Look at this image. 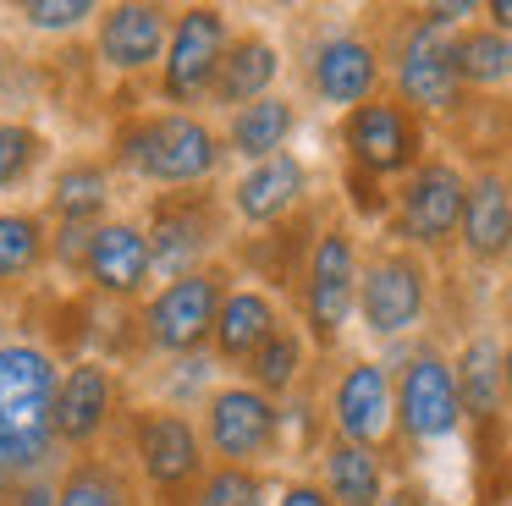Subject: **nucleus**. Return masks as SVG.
I'll list each match as a JSON object with an SVG mask.
<instances>
[{
	"label": "nucleus",
	"instance_id": "1",
	"mask_svg": "<svg viewBox=\"0 0 512 506\" xmlns=\"http://www.w3.org/2000/svg\"><path fill=\"white\" fill-rule=\"evenodd\" d=\"M105 165L116 176L155 193H182V187H215L226 171L221 127L199 110H127L111 121L105 138Z\"/></svg>",
	"mask_w": 512,
	"mask_h": 506
},
{
	"label": "nucleus",
	"instance_id": "2",
	"mask_svg": "<svg viewBox=\"0 0 512 506\" xmlns=\"http://www.w3.org/2000/svg\"><path fill=\"white\" fill-rule=\"evenodd\" d=\"M56 380L61 358L39 336H0V495L50 479L61 462L56 446Z\"/></svg>",
	"mask_w": 512,
	"mask_h": 506
},
{
	"label": "nucleus",
	"instance_id": "3",
	"mask_svg": "<svg viewBox=\"0 0 512 506\" xmlns=\"http://www.w3.org/2000/svg\"><path fill=\"white\" fill-rule=\"evenodd\" d=\"M479 22V6H419L402 11L391 39H380L386 50V94H397L413 116H424L430 127H463L479 110V99L463 94L452 66V33Z\"/></svg>",
	"mask_w": 512,
	"mask_h": 506
},
{
	"label": "nucleus",
	"instance_id": "4",
	"mask_svg": "<svg viewBox=\"0 0 512 506\" xmlns=\"http://www.w3.org/2000/svg\"><path fill=\"white\" fill-rule=\"evenodd\" d=\"M336 149H342V187L347 220H386V198L424 154L435 149V127L413 116L397 94H375L336 121Z\"/></svg>",
	"mask_w": 512,
	"mask_h": 506
},
{
	"label": "nucleus",
	"instance_id": "5",
	"mask_svg": "<svg viewBox=\"0 0 512 506\" xmlns=\"http://www.w3.org/2000/svg\"><path fill=\"white\" fill-rule=\"evenodd\" d=\"M116 446H122V462L133 468L149 506H188L210 473L199 418L160 402H127L122 424H116Z\"/></svg>",
	"mask_w": 512,
	"mask_h": 506
},
{
	"label": "nucleus",
	"instance_id": "6",
	"mask_svg": "<svg viewBox=\"0 0 512 506\" xmlns=\"http://www.w3.org/2000/svg\"><path fill=\"white\" fill-rule=\"evenodd\" d=\"M358 264H364L358 226L342 209H325V226L314 231L309 259H303V275H298V292H292L298 330L309 336V347L320 358L342 352L347 330L358 319Z\"/></svg>",
	"mask_w": 512,
	"mask_h": 506
},
{
	"label": "nucleus",
	"instance_id": "7",
	"mask_svg": "<svg viewBox=\"0 0 512 506\" xmlns=\"http://www.w3.org/2000/svg\"><path fill=\"white\" fill-rule=\"evenodd\" d=\"M386 369H391V446L419 457V451L463 435V402H457V374L446 341L435 336L402 341Z\"/></svg>",
	"mask_w": 512,
	"mask_h": 506
},
{
	"label": "nucleus",
	"instance_id": "8",
	"mask_svg": "<svg viewBox=\"0 0 512 506\" xmlns=\"http://www.w3.org/2000/svg\"><path fill=\"white\" fill-rule=\"evenodd\" d=\"M435 314V264L413 248L375 237L364 242V264H358V319L369 341L380 347H402L419 341Z\"/></svg>",
	"mask_w": 512,
	"mask_h": 506
},
{
	"label": "nucleus",
	"instance_id": "9",
	"mask_svg": "<svg viewBox=\"0 0 512 506\" xmlns=\"http://www.w3.org/2000/svg\"><path fill=\"white\" fill-rule=\"evenodd\" d=\"M463 198H468V165L446 149H430L386 198L380 237L397 248L424 253L430 264L457 253V226H463Z\"/></svg>",
	"mask_w": 512,
	"mask_h": 506
},
{
	"label": "nucleus",
	"instance_id": "10",
	"mask_svg": "<svg viewBox=\"0 0 512 506\" xmlns=\"http://www.w3.org/2000/svg\"><path fill=\"white\" fill-rule=\"evenodd\" d=\"M144 237L149 264L160 281H182L193 270H210L232 248V209L221 187H182V193H155L144 204Z\"/></svg>",
	"mask_w": 512,
	"mask_h": 506
},
{
	"label": "nucleus",
	"instance_id": "11",
	"mask_svg": "<svg viewBox=\"0 0 512 506\" xmlns=\"http://www.w3.org/2000/svg\"><path fill=\"white\" fill-rule=\"evenodd\" d=\"M193 418H199L210 468L270 473V462L287 451V402H270L265 391H254L243 380H221Z\"/></svg>",
	"mask_w": 512,
	"mask_h": 506
},
{
	"label": "nucleus",
	"instance_id": "12",
	"mask_svg": "<svg viewBox=\"0 0 512 506\" xmlns=\"http://www.w3.org/2000/svg\"><path fill=\"white\" fill-rule=\"evenodd\" d=\"M232 264H210V270H193L182 281H160L144 303L133 308V330L144 341L149 358H193V352H210L215 336V314H221V297L232 292Z\"/></svg>",
	"mask_w": 512,
	"mask_h": 506
},
{
	"label": "nucleus",
	"instance_id": "13",
	"mask_svg": "<svg viewBox=\"0 0 512 506\" xmlns=\"http://www.w3.org/2000/svg\"><path fill=\"white\" fill-rule=\"evenodd\" d=\"M122 413H127V385H122V374H116L111 358H100V352H78L72 363H61L56 407H50L61 462L89 457V451H105L116 440Z\"/></svg>",
	"mask_w": 512,
	"mask_h": 506
},
{
	"label": "nucleus",
	"instance_id": "14",
	"mask_svg": "<svg viewBox=\"0 0 512 506\" xmlns=\"http://www.w3.org/2000/svg\"><path fill=\"white\" fill-rule=\"evenodd\" d=\"M298 72H303V94L314 105L336 110V116L386 94V50H380L375 33L353 28V22H331V28L314 33Z\"/></svg>",
	"mask_w": 512,
	"mask_h": 506
},
{
	"label": "nucleus",
	"instance_id": "15",
	"mask_svg": "<svg viewBox=\"0 0 512 506\" xmlns=\"http://www.w3.org/2000/svg\"><path fill=\"white\" fill-rule=\"evenodd\" d=\"M232 17L221 6H182L171 11V39L155 66V94L166 110H199L210 105V83L232 44Z\"/></svg>",
	"mask_w": 512,
	"mask_h": 506
},
{
	"label": "nucleus",
	"instance_id": "16",
	"mask_svg": "<svg viewBox=\"0 0 512 506\" xmlns=\"http://www.w3.org/2000/svg\"><path fill=\"white\" fill-rule=\"evenodd\" d=\"M320 413H325V435L391 457V369H386V358H364V352L342 358L331 369V380H325Z\"/></svg>",
	"mask_w": 512,
	"mask_h": 506
},
{
	"label": "nucleus",
	"instance_id": "17",
	"mask_svg": "<svg viewBox=\"0 0 512 506\" xmlns=\"http://www.w3.org/2000/svg\"><path fill=\"white\" fill-rule=\"evenodd\" d=\"M78 281L89 286V297L111 308H138L155 292V264H149V237L138 215H111L89 231L83 242Z\"/></svg>",
	"mask_w": 512,
	"mask_h": 506
},
{
	"label": "nucleus",
	"instance_id": "18",
	"mask_svg": "<svg viewBox=\"0 0 512 506\" xmlns=\"http://www.w3.org/2000/svg\"><path fill=\"white\" fill-rule=\"evenodd\" d=\"M457 253L468 270L501 275L512 270V176L496 160L468 171L463 226H457Z\"/></svg>",
	"mask_w": 512,
	"mask_h": 506
},
{
	"label": "nucleus",
	"instance_id": "19",
	"mask_svg": "<svg viewBox=\"0 0 512 506\" xmlns=\"http://www.w3.org/2000/svg\"><path fill=\"white\" fill-rule=\"evenodd\" d=\"M166 39H171V11L155 6V0H116V6H100V17H94V61L122 83L155 77Z\"/></svg>",
	"mask_w": 512,
	"mask_h": 506
},
{
	"label": "nucleus",
	"instance_id": "20",
	"mask_svg": "<svg viewBox=\"0 0 512 506\" xmlns=\"http://www.w3.org/2000/svg\"><path fill=\"white\" fill-rule=\"evenodd\" d=\"M309 204H314V171H309V160L292 154V149L270 154V160H259V165H243V176L226 187V209H232V220L248 231H270Z\"/></svg>",
	"mask_w": 512,
	"mask_h": 506
},
{
	"label": "nucleus",
	"instance_id": "21",
	"mask_svg": "<svg viewBox=\"0 0 512 506\" xmlns=\"http://www.w3.org/2000/svg\"><path fill=\"white\" fill-rule=\"evenodd\" d=\"M325 226V209H298L292 220H281V226L270 231H254V237H237L232 248H226V264H232V275L243 270L248 286H259V292H298V275H303V259H309V242L314 231Z\"/></svg>",
	"mask_w": 512,
	"mask_h": 506
},
{
	"label": "nucleus",
	"instance_id": "22",
	"mask_svg": "<svg viewBox=\"0 0 512 506\" xmlns=\"http://www.w3.org/2000/svg\"><path fill=\"white\" fill-rule=\"evenodd\" d=\"M281 72H287L281 44L270 39L265 28H237L232 44H226V55H221V66H215L210 105L221 110V116H232V110L254 105V99H265V94H276Z\"/></svg>",
	"mask_w": 512,
	"mask_h": 506
},
{
	"label": "nucleus",
	"instance_id": "23",
	"mask_svg": "<svg viewBox=\"0 0 512 506\" xmlns=\"http://www.w3.org/2000/svg\"><path fill=\"white\" fill-rule=\"evenodd\" d=\"M116 204V171L105 165V154H72L56 165L45 187V220L61 231H94L100 220H111Z\"/></svg>",
	"mask_w": 512,
	"mask_h": 506
},
{
	"label": "nucleus",
	"instance_id": "24",
	"mask_svg": "<svg viewBox=\"0 0 512 506\" xmlns=\"http://www.w3.org/2000/svg\"><path fill=\"white\" fill-rule=\"evenodd\" d=\"M314 484L331 495V506H386L391 501V462H386V451L325 435L314 446Z\"/></svg>",
	"mask_w": 512,
	"mask_h": 506
},
{
	"label": "nucleus",
	"instance_id": "25",
	"mask_svg": "<svg viewBox=\"0 0 512 506\" xmlns=\"http://www.w3.org/2000/svg\"><path fill=\"white\" fill-rule=\"evenodd\" d=\"M281 319H287V308H281L270 292H259V286H248V281H232V292L221 297V314H215L210 358L221 363V369L237 374Z\"/></svg>",
	"mask_w": 512,
	"mask_h": 506
},
{
	"label": "nucleus",
	"instance_id": "26",
	"mask_svg": "<svg viewBox=\"0 0 512 506\" xmlns=\"http://www.w3.org/2000/svg\"><path fill=\"white\" fill-rule=\"evenodd\" d=\"M303 127V110L292 94H265L254 105L232 110L221 121V143H226V160H243V165H259L270 154H287L292 138Z\"/></svg>",
	"mask_w": 512,
	"mask_h": 506
},
{
	"label": "nucleus",
	"instance_id": "27",
	"mask_svg": "<svg viewBox=\"0 0 512 506\" xmlns=\"http://www.w3.org/2000/svg\"><path fill=\"white\" fill-rule=\"evenodd\" d=\"M50 506H149L133 468L111 446L89 457H67L50 479Z\"/></svg>",
	"mask_w": 512,
	"mask_h": 506
},
{
	"label": "nucleus",
	"instance_id": "28",
	"mask_svg": "<svg viewBox=\"0 0 512 506\" xmlns=\"http://www.w3.org/2000/svg\"><path fill=\"white\" fill-rule=\"evenodd\" d=\"M314 358L320 352L309 347V336L298 330V319H281L276 330H270L265 341H259V352L237 369V380L254 385V391H265L270 402H292V396L309 385L314 374Z\"/></svg>",
	"mask_w": 512,
	"mask_h": 506
},
{
	"label": "nucleus",
	"instance_id": "29",
	"mask_svg": "<svg viewBox=\"0 0 512 506\" xmlns=\"http://www.w3.org/2000/svg\"><path fill=\"white\" fill-rule=\"evenodd\" d=\"M50 237L56 226L45 220V209H0V297L28 292L50 270Z\"/></svg>",
	"mask_w": 512,
	"mask_h": 506
},
{
	"label": "nucleus",
	"instance_id": "30",
	"mask_svg": "<svg viewBox=\"0 0 512 506\" xmlns=\"http://www.w3.org/2000/svg\"><path fill=\"white\" fill-rule=\"evenodd\" d=\"M452 66L468 99H490V94H512V39L485 22H468L452 33Z\"/></svg>",
	"mask_w": 512,
	"mask_h": 506
},
{
	"label": "nucleus",
	"instance_id": "31",
	"mask_svg": "<svg viewBox=\"0 0 512 506\" xmlns=\"http://www.w3.org/2000/svg\"><path fill=\"white\" fill-rule=\"evenodd\" d=\"M144 385L155 391L160 407L199 413V402L221 385V363H215L210 352H193V358H155V369L144 374Z\"/></svg>",
	"mask_w": 512,
	"mask_h": 506
},
{
	"label": "nucleus",
	"instance_id": "32",
	"mask_svg": "<svg viewBox=\"0 0 512 506\" xmlns=\"http://www.w3.org/2000/svg\"><path fill=\"white\" fill-rule=\"evenodd\" d=\"M50 160V138L34 121L0 116V193H17L39 176V165Z\"/></svg>",
	"mask_w": 512,
	"mask_h": 506
},
{
	"label": "nucleus",
	"instance_id": "33",
	"mask_svg": "<svg viewBox=\"0 0 512 506\" xmlns=\"http://www.w3.org/2000/svg\"><path fill=\"white\" fill-rule=\"evenodd\" d=\"M276 479L254 468H210L188 506H270Z\"/></svg>",
	"mask_w": 512,
	"mask_h": 506
},
{
	"label": "nucleus",
	"instance_id": "34",
	"mask_svg": "<svg viewBox=\"0 0 512 506\" xmlns=\"http://www.w3.org/2000/svg\"><path fill=\"white\" fill-rule=\"evenodd\" d=\"M17 17L34 33H78L100 17V6H94V0H23Z\"/></svg>",
	"mask_w": 512,
	"mask_h": 506
},
{
	"label": "nucleus",
	"instance_id": "35",
	"mask_svg": "<svg viewBox=\"0 0 512 506\" xmlns=\"http://www.w3.org/2000/svg\"><path fill=\"white\" fill-rule=\"evenodd\" d=\"M270 506H331V495L314 484V473H292V479L276 484V495H270Z\"/></svg>",
	"mask_w": 512,
	"mask_h": 506
},
{
	"label": "nucleus",
	"instance_id": "36",
	"mask_svg": "<svg viewBox=\"0 0 512 506\" xmlns=\"http://www.w3.org/2000/svg\"><path fill=\"white\" fill-rule=\"evenodd\" d=\"M50 479H56V473H50ZM50 479H34V484H23V490H6L0 506H50Z\"/></svg>",
	"mask_w": 512,
	"mask_h": 506
},
{
	"label": "nucleus",
	"instance_id": "37",
	"mask_svg": "<svg viewBox=\"0 0 512 506\" xmlns=\"http://www.w3.org/2000/svg\"><path fill=\"white\" fill-rule=\"evenodd\" d=\"M496 143H501V154H496V165L512 176V99L501 105V116H496Z\"/></svg>",
	"mask_w": 512,
	"mask_h": 506
},
{
	"label": "nucleus",
	"instance_id": "38",
	"mask_svg": "<svg viewBox=\"0 0 512 506\" xmlns=\"http://www.w3.org/2000/svg\"><path fill=\"white\" fill-rule=\"evenodd\" d=\"M479 22L512 39V0H485V6H479Z\"/></svg>",
	"mask_w": 512,
	"mask_h": 506
},
{
	"label": "nucleus",
	"instance_id": "39",
	"mask_svg": "<svg viewBox=\"0 0 512 506\" xmlns=\"http://www.w3.org/2000/svg\"><path fill=\"white\" fill-rule=\"evenodd\" d=\"M17 83H23V66H17V55L0 44V99H12Z\"/></svg>",
	"mask_w": 512,
	"mask_h": 506
},
{
	"label": "nucleus",
	"instance_id": "40",
	"mask_svg": "<svg viewBox=\"0 0 512 506\" xmlns=\"http://www.w3.org/2000/svg\"><path fill=\"white\" fill-rule=\"evenodd\" d=\"M501 380H507V413H512V303L501 319Z\"/></svg>",
	"mask_w": 512,
	"mask_h": 506
},
{
	"label": "nucleus",
	"instance_id": "41",
	"mask_svg": "<svg viewBox=\"0 0 512 506\" xmlns=\"http://www.w3.org/2000/svg\"><path fill=\"white\" fill-rule=\"evenodd\" d=\"M501 501L512 506V435H507V457H501Z\"/></svg>",
	"mask_w": 512,
	"mask_h": 506
}]
</instances>
